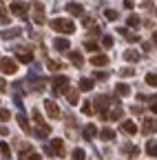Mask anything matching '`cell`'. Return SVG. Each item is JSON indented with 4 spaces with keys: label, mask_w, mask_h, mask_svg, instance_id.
<instances>
[{
    "label": "cell",
    "mask_w": 157,
    "mask_h": 160,
    "mask_svg": "<svg viewBox=\"0 0 157 160\" xmlns=\"http://www.w3.org/2000/svg\"><path fill=\"white\" fill-rule=\"evenodd\" d=\"M51 29L53 31H58V33H73L75 31V25H73V20H69V18H53L51 20Z\"/></svg>",
    "instance_id": "1"
},
{
    "label": "cell",
    "mask_w": 157,
    "mask_h": 160,
    "mask_svg": "<svg viewBox=\"0 0 157 160\" xmlns=\"http://www.w3.org/2000/svg\"><path fill=\"white\" fill-rule=\"evenodd\" d=\"M111 102H113V100H111L109 96H97V98H93V105H95V109H97V113H100L102 120H109V107H111Z\"/></svg>",
    "instance_id": "2"
},
{
    "label": "cell",
    "mask_w": 157,
    "mask_h": 160,
    "mask_svg": "<svg viewBox=\"0 0 157 160\" xmlns=\"http://www.w3.org/2000/svg\"><path fill=\"white\" fill-rule=\"evenodd\" d=\"M44 153H49V156H60V158H64V156H67L64 142H62L60 138H53V140H51V145H49V147H44Z\"/></svg>",
    "instance_id": "3"
},
{
    "label": "cell",
    "mask_w": 157,
    "mask_h": 160,
    "mask_svg": "<svg viewBox=\"0 0 157 160\" xmlns=\"http://www.w3.org/2000/svg\"><path fill=\"white\" fill-rule=\"evenodd\" d=\"M18 71V62L11 58H0V73H16Z\"/></svg>",
    "instance_id": "4"
},
{
    "label": "cell",
    "mask_w": 157,
    "mask_h": 160,
    "mask_svg": "<svg viewBox=\"0 0 157 160\" xmlns=\"http://www.w3.org/2000/svg\"><path fill=\"white\" fill-rule=\"evenodd\" d=\"M44 109H47V113H49V118H53V120H60L62 118V113H60V107H58L53 100H44Z\"/></svg>",
    "instance_id": "5"
},
{
    "label": "cell",
    "mask_w": 157,
    "mask_h": 160,
    "mask_svg": "<svg viewBox=\"0 0 157 160\" xmlns=\"http://www.w3.org/2000/svg\"><path fill=\"white\" fill-rule=\"evenodd\" d=\"M53 89L67 93V89H69V78H67V76H55V78H53Z\"/></svg>",
    "instance_id": "6"
},
{
    "label": "cell",
    "mask_w": 157,
    "mask_h": 160,
    "mask_svg": "<svg viewBox=\"0 0 157 160\" xmlns=\"http://www.w3.org/2000/svg\"><path fill=\"white\" fill-rule=\"evenodd\" d=\"M69 45H71V42H69L67 38H55V40H53L55 51H62V53H69V51H71V47H69Z\"/></svg>",
    "instance_id": "7"
},
{
    "label": "cell",
    "mask_w": 157,
    "mask_h": 160,
    "mask_svg": "<svg viewBox=\"0 0 157 160\" xmlns=\"http://www.w3.org/2000/svg\"><path fill=\"white\" fill-rule=\"evenodd\" d=\"M91 65H93V67H106V65H109V56H104V53H93V56H91Z\"/></svg>",
    "instance_id": "8"
},
{
    "label": "cell",
    "mask_w": 157,
    "mask_h": 160,
    "mask_svg": "<svg viewBox=\"0 0 157 160\" xmlns=\"http://www.w3.org/2000/svg\"><path fill=\"white\" fill-rule=\"evenodd\" d=\"M64 9H67L71 16H84V7H82L80 2H69Z\"/></svg>",
    "instance_id": "9"
},
{
    "label": "cell",
    "mask_w": 157,
    "mask_h": 160,
    "mask_svg": "<svg viewBox=\"0 0 157 160\" xmlns=\"http://www.w3.org/2000/svg\"><path fill=\"white\" fill-rule=\"evenodd\" d=\"M126 136H135L137 133V125L133 122V120H124V122H122V127H120Z\"/></svg>",
    "instance_id": "10"
},
{
    "label": "cell",
    "mask_w": 157,
    "mask_h": 160,
    "mask_svg": "<svg viewBox=\"0 0 157 160\" xmlns=\"http://www.w3.org/2000/svg\"><path fill=\"white\" fill-rule=\"evenodd\" d=\"M9 9H11V13L18 16V18H25V16H27V7H25L22 2H13Z\"/></svg>",
    "instance_id": "11"
},
{
    "label": "cell",
    "mask_w": 157,
    "mask_h": 160,
    "mask_svg": "<svg viewBox=\"0 0 157 160\" xmlns=\"http://www.w3.org/2000/svg\"><path fill=\"white\" fill-rule=\"evenodd\" d=\"M69 60H71V65H75V67H82L84 65V58H82V53L80 51H69Z\"/></svg>",
    "instance_id": "12"
},
{
    "label": "cell",
    "mask_w": 157,
    "mask_h": 160,
    "mask_svg": "<svg viewBox=\"0 0 157 160\" xmlns=\"http://www.w3.org/2000/svg\"><path fill=\"white\" fill-rule=\"evenodd\" d=\"M18 62H25V65L33 62V53L29 49H20V51H18Z\"/></svg>",
    "instance_id": "13"
},
{
    "label": "cell",
    "mask_w": 157,
    "mask_h": 160,
    "mask_svg": "<svg viewBox=\"0 0 157 160\" xmlns=\"http://www.w3.org/2000/svg\"><path fill=\"white\" fill-rule=\"evenodd\" d=\"M142 131H144L146 136H148V133H155V131H157V122H155L153 118H146L144 125H142Z\"/></svg>",
    "instance_id": "14"
},
{
    "label": "cell",
    "mask_w": 157,
    "mask_h": 160,
    "mask_svg": "<svg viewBox=\"0 0 157 160\" xmlns=\"http://www.w3.org/2000/svg\"><path fill=\"white\" fill-rule=\"evenodd\" d=\"M20 33H22V29H20V27H9V29H5V31H2V38H5V40H11V38H18Z\"/></svg>",
    "instance_id": "15"
},
{
    "label": "cell",
    "mask_w": 157,
    "mask_h": 160,
    "mask_svg": "<svg viewBox=\"0 0 157 160\" xmlns=\"http://www.w3.org/2000/svg\"><path fill=\"white\" fill-rule=\"evenodd\" d=\"M16 120H18V125H20V129H22L25 133H29V131H31L29 120H27V116H25V113H18V116H16Z\"/></svg>",
    "instance_id": "16"
},
{
    "label": "cell",
    "mask_w": 157,
    "mask_h": 160,
    "mask_svg": "<svg viewBox=\"0 0 157 160\" xmlns=\"http://www.w3.org/2000/svg\"><path fill=\"white\" fill-rule=\"evenodd\" d=\"M93 85H95V82H93L91 78H82L80 82H77V87H80V91H91V89H93Z\"/></svg>",
    "instance_id": "17"
},
{
    "label": "cell",
    "mask_w": 157,
    "mask_h": 160,
    "mask_svg": "<svg viewBox=\"0 0 157 160\" xmlns=\"http://www.w3.org/2000/svg\"><path fill=\"white\" fill-rule=\"evenodd\" d=\"M49 133H51V127H49L47 122H44V125H38V129H35V136H38V138H47Z\"/></svg>",
    "instance_id": "18"
},
{
    "label": "cell",
    "mask_w": 157,
    "mask_h": 160,
    "mask_svg": "<svg viewBox=\"0 0 157 160\" xmlns=\"http://www.w3.org/2000/svg\"><path fill=\"white\" fill-rule=\"evenodd\" d=\"M97 133H100V131L95 129V125H86V127H84V138H86V140H93Z\"/></svg>",
    "instance_id": "19"
},
{
    "label": "cell",
    "mask_w": 157,
    "mask_h": 160,
    "mask_svg": "<svg viewBox=\"0 0 157 160\" xmlns=\"http://www.w3.org/2000/svg\"><path fill=\"white\" fill-rule=\"evenodd\" d=\"M67 100H69V105H77V100H80L77 89H67Z\"/></svg>",
    "instance_id": "20"
},
{
    "label": "cell",
    "mask_w": 157,
    "mask_h": 160,
    "mask_svg": "<svg viewBox=\"0 0 157 160\" xmlns=\"http://www.w3.org/2000/svg\"><path fill=\"white\" fill-rule=\"evenodd\" d=\"M100 138H102V140H106V142H109V140H113V138H115V131H113L111 127H104V129L100 131Z\"/></svg>",
    "instance_id": "21"
},
{
    "label": "cell",
    "mask_w": 157,
    "mask_h": 160,
    "mask_svg": "<svg viewBox=\"0 0 157 160\" xmlns=\"http://www.w3.org/2000/svg\"><path fill=\"white\" fill-rule=\"evenodd\" d=\"M115 91L120 93V96H131V87L124 85V82H117V85H115Z\"/></svg>",
    "instance_id": "22"
},
{
    "label": "cell",
    "mask_w": 157,
    "mask_h": 160,
    "mask_svg": "<svg viewBox=\"0 0 157 160\" xmlns=\"http://www.w3.org/2000/svg\"><path fill=\"white\" fill-rule=\"evenodd\" d=\"M124 58L128 60V62H137V60H140V53H137L135 49H128V51H124Z\"/></svg>",
    "instance_id": "23"
},
{
    "label": "cell",
    "mask_w": 157,
    "mask_h": 160,
    "mask_svg": "<svg viewBox=\"0 0 157 160\" xmlns=\"http://www.w3.org/2000/svg\"><path fill=\"white\" fill-rule=\"evenodd\" d=\"M109 120H122V107H120V105L109 111Z\"/></svg>",
    "instance_id": "24"
},
{
    "label": "cell",
    "mask_w": 157,
    "mask_h": 160,
    "mask_svg": "<svg viewBox=\"0 0 157 160\" xmlns=\"http://www.w3.org/2000/svg\"><path fill=\"white\" fill-rule=\"evenodd\" d=\"M146 153L148 156H157V142H155V140H148V142H146Z\"/></svg>",
    "instance_id": "25"
},
{
    "label": "cell",
    "mask_w": 157,
    "mask_h": 160,
    "mask_svg": "<svg viewBox=\"0 0 157 160\" xmlns=\"http://www.w3.org/2000/svg\"><path fill=\"white\" fill-rule=\"evenodd\" d=\"M47 67H49L51 71H62V69H64V62H55V60H49Z\"/></svg>",
    "instance_id": "26"
},
{
    "label": "cell",
    "mask_w": 157,
    "mask_h": 160,
    "mask_svg": "<svg viewBox=\"0 0 157 160\" xmlns=\"http://www.w3.org/2000/svg\"><path fill=\"white\" fill-rule=\"evenodd\" d=\"M73 160H86V151L80 149V147H75L73 149Z\"/></svg>",
    "instance_id": "27"
},
{
    "label": "cell",
    "mask_w": 157,
    "mask_h": 160,
    "mask_svg": "<svg viewBox=\"0 0 157 160\" xmlns=\"http://www.w3.org/2000/svg\"><path fill=\"white\" fill-rule=\"evenodd\" d=\"M84 49H86V51H91V53H97L100 45H97V42H93V40H86V42H84Z\"/></svg>",
    "instance_id": "28"
},
{
    "label": "cell",
    "mask_w": 157,
    "mask_h": 160,
    "mask_svg": "<svg viewBox=\"0 0 157 160\" xmlns=\"http://www.w3.org/2000/svg\"><path fill=\"white\" fill-rule=\"evenodd\" d=\"M126 22H128V27H137V25L142 22V20H140V16H135V13H131V16L126 18Z\"/></svg>",
    "instance_id": "29"
},
{
    "label": "cell",
    "mask_w": 157,
    "mask_h": 160,
    "mask_svg": "<svg viewBox=\"0 0 157 160\" xmlns=\"http://www.w3.org/2000/svg\"><path fill=\"white\" fill-rule=\"evenodd\" d=\"M113 38L111 36H102V47H106V49H113Z\"/></svg>",
    "instance_id": "30"
},
{
    "label": "cell",
    "mask_w": 157,
    "mask_h": 160,
    "mask_svg": "<svg viewBox=\"0 0 157 160\" xmlns=\"http://www.w3.org/2000/svg\"><path fill=\"white\" fill-rule=\"evenodd\" d=\"M0 153H2L7 160L11 158V149H9V145H5V142H0Z\"/></svg>",
    "instance_id": "31"
},
{
    "label": "cell",
    "mask_w": 157,
    "mask_h": 160,
    "mask_svg": "<svg viewBox=\"0 0 157 160\" xmlns=\"http://www.w3.org/2000/svg\"><path fill=\"white\" fill-rule=\"evenodd\" d=\"M146 82L157 89V73H146Z\"/></svg>",
    "instance_id": "32"
},
{
    "label": "cell",
    "mask_w": 157,
    "mask_h": 160,
    "mask_svg": "<svg viewBox=\"0 0 157 160\" xmlns=\"http://www.w3.org/2000/svg\"><path fill=\"white\" fill-rule=\"evenodd\" d=\"M33 153V149H31V145H25V149L20 151V160H27V156H31Z\"/></svg>",
    "instance_id": "33"
},
{
    "label": "cell",
    "mask_w": 157,
    "mask_h": 160,
    "mask_svg": "<svg viewBox=\"0 0 157 160\" xmlns=\"http://www.w3.org/2000/svg\"><path fill=\"white\" fill-rule=\"evenodd\" d=\"M120 33H124V36L131 40V42H137V40H140V36H137V33H128L126 29H120Z\"/></svg>",
    "instance_id": "34"
},
{
    "label": "cell",
    "mask_w": 157,
    "mask_h": 160,
    "mask_svg": "<svg viewBox=\"0 0 157 160\" xmlns=\"http://www.w3.org/2000/svg\"><path fill=\"white\" fill-rule=\"evenodd\" d=\"M104 16H106L109 20H117V18H120V13H117L115 9H106V11H104Z\"/></svg>",
    "instance_id": "35"
},
{
    "label": "cell",
    "mask_w": 157,
    "mask_h": 160,
    "mask_svg": "<svg viewBox=\"0 0 157 160\" xmlns=\"http://www.w3.org/2000/svg\"><path fill=\"white\" fill-rule=\"evenodd\" d=\"M9 118H11V113L7 109H0V122H9Z\"/></svg>",
    "instance_id": "36"
},
{
    "label": "cell",
    "mask_w": 157,
    "mask_h": 160,
    "mask_svg": "<svg viewBox=\"0 0 157 160\" xmlns=\"http://www.w3.org/2000/svg\"><path fill=\"white\" fill-rule=\"evenodd\" d=\"M33 120H35L38 125H44V120H42V116H40V111H38V109H33Z\"/></svg>",
    "instance_id": "37"
},
{
    "label": "cell",
    "mask_w": 157,
    "mask_h": 160,
    "mask_svg": "<svg viewBox=\"0 0 157 160\" xmlns=\"http://www.w3.org/2000/svg\"><path fill=\"white\" fill-rule=\"evenodd\" d=\"M82 113L84 116H91V102H84L82 105Z\"/></svg>",
    "instance_id": "38"
},
{
    "label": "cell",
    "mask_w": 157,
    "mask_h": 160,
    "mask_svg": "<svg viewBox=\"0 0 157 160\" xmlns=\"http://www.w3.org/2000/svg\"><path fill=\"white\" fill-rule=\"evenodd\" d=\"M0 20H2V22H9V18L5 16V7H2V2H0Z\"/></svg>",
    "instance_id": "39"
},
{
    "label": "cell",
    "mask_w": 157,
    "mask_h": 160,
    "mask_svg": "<svg viewBox=\"0 0 157 160\" xmlns=\"http://www.w3.org/2000/svg\"><path fill=\"white\" fill-rule=\"evenodd\" d=\"M120 73H122V76H133V73H135V69H131V67H126V69H122Z\"/></svg>",
    "instance_id": "40"
},
{
    "label": "cell",
    "mask_w": 157,
    "mask_h": 160,
    "mask_svg": "<svg viewBox=\"0 0 157 160\" xmlns=\"http://www.w3.org/2000/svg\"><path fill=\"white\" fill-rule=\"evenodd\" d=\"M142 9H153V0H144V2H142Z\"/></svg>",
    "instance_id": "41"
},
{
    "label": "cell",
    "mask_w": 157,
    "mask_h": 160,
    "mask_svg": "<svg viewBox=\"0 0 157 160\" xmlns=\"http://www.w3.org/2000/svg\"><path fill=\"white\" fill-rule=\"evenodd\" d=\"M106 78V71H95V80H104Z\"/></svg>",
    "instance_id": "42"
},
{
    "label": "cell",
    "mask_w": 157,
    "mask_h": 160,
    "mask_svg": "<svg viewBox=\"0 0 157 160\" xmlns=\"http://www.w3.org/2000/svg\"><path fill=\"white\" fill-rule=\"evenodd\" d=\"M27 160H42V156L40 153H31V156H27Z\"/></svg>",
    "instance_id": "43"
},
{
    "label": "cell",
    "mask_w": 157,
    "mask_h": 160,
    "mask_svg": "<svg viewBox=\"0 0 157 160\" xmlns=\"http://www.w3.org/2000/svg\"><path fill=\"white\" fill-rule=\"evenodd\" d=\"M0 91H7V82H5L2 78H0Z\"/></svg>",
    "instance_id": "44"
},
{
    "label": "cell",
    "mask_w": 157,
    "mask_h": 160,
    "mask_svg": "<svg viewBox=\"0 0 157 160\" xmlns=\"http://www.w3.org/2000/svg\"><path fill=\"white\" fill-rule=\"evenodd\" d=\"M91 25H93V20H91V18L86 16V18H84V27H91Z\"/></svg>",
    "instance_id": "45"
},
{
    "label": "cell",
    "mask_w": 157,
    "mask_h": 160,
    "mask_svg": "<svg viewBox=\"0 0 157 160\" xmlns=\"http://www.w3.org/2000/svg\"><path fill=\"white\" fill-rule=\"evenodd\" d=\"M9 133V129H5V127H0V136H7Z\"/></svg>",
    "instance_id": "46"
},
{
    "label": "cell",
    "mask_w": 157,
    "mask_h": 160,
    "mask_svg": "<svg viewBox=\"0 0 157 160\" xmlns=\"http://www.w3.org/2000/svg\"><path fill=\"white\" fill-rule=\"evenodd\" d=\"M150 111H153V113H157V102H153V105H150Z\"/></svg>",
    "instance_id": "47"
},
{
    "label": "cell",
    "mask_w": 157,
    "mask_h": 160,
    "mask_svg": "<svg viewBox=\"0 0 157 160\" xmlns=\"http://www.w3.org/2000/svg\"><path fill=\"white\" fill-rule=\"evenodd\" d=\"M153 42H157V33H155V36H153Z\"/></svg>",
    "instance_id": "48"
},
{
    "label": "cell",
    "mask_w": 157,
    "mask_h": 160,
    "mask_svg": "<svg viewBox=\"0 0 157 160\" xmlns=\"http://www.w3.org/2000/svg\"><path fill=\"white\" fill-rule=\"evenodd\" d=\"M155 13H157V9H155Z\"/></svg>",
    "instance_id": "49"
}]
</instances>
